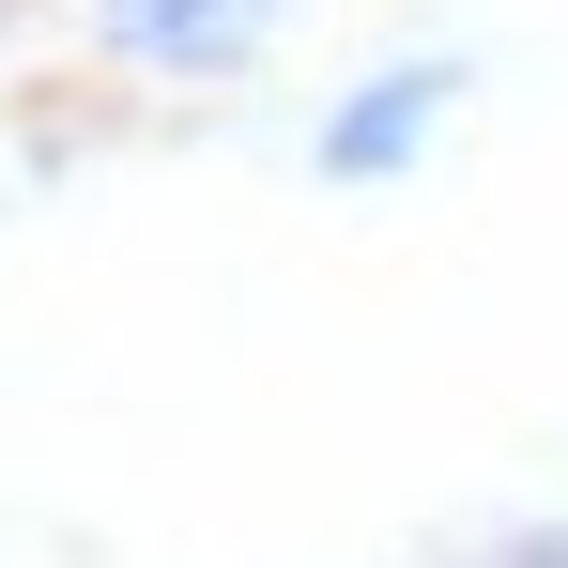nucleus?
Masks as SVG:
<instances>
[{
  "instance_id": "2",
  "label": "nucleus",
  "mask_w": 568,
  "mask_h": 568,
  "mask_svg": "<svg viewBox=\"0 0 568 568\" xmlns=\"http://www.w3.org/2000/svg\"><path fill=\"white\" fill-rule=\"evenodd\" d=\"M62 16H78V47L123 93H231V78L277 62L323 0H62Z\"/></svg>"
},
{
  "instance_id": "1",
  "label": "nucleus",
  "mask_w": 568,
  "mask_h": 568,
  "mask_svg": "<svg viewBox=\"0 0 568 568\" xmlns=\"http://www.w3.org/2000/svg\"><path fill=\"white\" fill-rule=\"evenodd\" d=\"M462 108H476V62H462V47H384V62H354L338 93L307 108V185H338V200L415 185V170L462 139Z\"/></svg>"
}]
</instances>
